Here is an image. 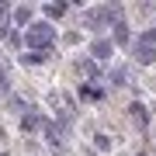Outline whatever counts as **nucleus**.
<instances>
[{
  "mask_svg": "<svg viewBox=\"0 0 156 156\" xmlns=\"http://www.w3.org/2000/svg\"><path fill=\"white\" fill-rule=\"evenodd\" d=\"M45 38H49V28H45V24H38V28L28 31V45H38V49H42V45H49Z\"/></svg>",
  "mask_w": 156,
  "mask_h": 156,
  "instance_id": "1",
  "label": "nucleus"
},
{
  "mask_svg": "<svg viewBox=\"0 0 156 156\" xmlns=\"http://www.w3.org/2000/svg\"><path fill=\"white\" fill-rule=\"evenodd\" d=\"M62 11H66V4H49V7H45L49 17H62Z\"/></svg>",
  "mask_w": 156,
  "mask_h": 156,
  "instance_id": "2",
  "label": "nucleus"
}]
</instances>
